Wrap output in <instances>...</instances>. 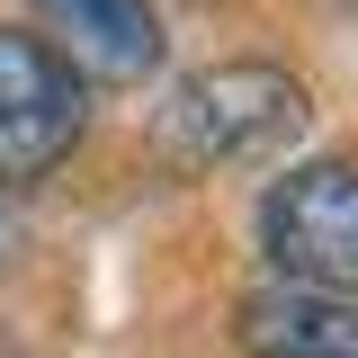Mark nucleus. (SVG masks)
<instances>
[{
	"mask_svg": "<svg viewBox=\"0 0 358 358\" xmlns=\"http://www.w3.org/2000/svg\"><path fill=\"white\" fill-rule=\"evenodd\" d=\"M242 350L251 358H358V296L268 287L242 305Z\"/></svg>",
	"mask_w": 358,
	"mask_h": 358,
	"instance_id": "5",
	"label": "nucleus"
},
{
	"mask_svg": "<svg viewBox=\"0 0 358 358\" xmlns=\"http://www.w3.org/2000/svg\"><path fill=\"white\" fill-rule=\"evenodd\" d=\"M296 134H305V90L278 63H215V72L179 81V99L162 108V162L233 171V162H268Z\"/></svg>",
	"mask_w": 358,
	"mask_h": 358,
	"instance_id": "1",
	"label": "nucleus"
},
{
	"mask_svg": "<svg viewBox=\"0 0 358 358\" xmlns=\"http://www.w3.org/2000/svg\"><path fill=\"white\" fill-rule=\"evenodd\" d=\"M36 9V36L63 54L72 81H99V90H126L162 63V18L152 0H27Z\"/></svg>",
	"mask_w": 358,
	"mask_h": 358,
	"instance_id": "4",
	"label": "nucleus"
},
{
	"mask_svg": "<svg viewBox=\"0 0 358 358\" xmlns=\"http://www.w3.org/2000/svg\"><path fill=\"white\" fill-rule=\"evenodd\" d=\"M260 251L287 287L313 296H358V171L350 162H313L287 171L260 206Z\"/></svg>",
	"mask_w": 358,
	"mask_h": 358,
	"instance_id": "2",
	"label": "nucleus"
},
{
	"mask_svg": "<svg viewBox=\"0 0 358 358\" xmlns=\"http://www.w3.org/2000/svg\"><path fill=\"white\" fill-rule=\"evenodd\" d=\"M81 81L36 27H0V188L45 179L81 143Z\"/></svg>",
	"mask_w": 358,
	"mask_h": 358,
	"instance_id": "3",
	"label": "nucleus"
}]
</instances>
